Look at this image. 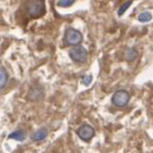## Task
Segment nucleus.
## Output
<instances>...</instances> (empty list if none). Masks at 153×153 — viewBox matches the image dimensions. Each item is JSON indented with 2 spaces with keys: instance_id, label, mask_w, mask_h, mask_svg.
Listing matches in <instances>:
<instances>
[{
  "instance_id": "nucleus-14",
  "label": "nucleus",
  "mask_w": 153,
  "mask_h": 153,
  "mask_svg": "<svg viewBox=\"0 0 153 153\" xmlns=\"http://www.w3.org/2000/svg\"><path fill=\"white\" fill-rule=\"evenodd\" d=\"M82 82L84 85H86V86H88L90 83L92 82V76H84L82 79Z\"/></svg>"
},
{
  "instance_id": "nucleus-11",
  "label": "nucleus",
  "mask_w": 153,
  "mask_h": 153,
  "mask_svg": "<svg viewBox=\"0 0 153 153\" xmlns=\"http://www.w3.org/2000/svg\"><path fill=\"white\" fill-rule=\"evenodd\" d=\"M137 56H138V52L134 48L127 49L126 52H125V59H126V61H132Z\"/></svg>"
},
{
  "instance_id": "nucleus-6",
  "label": "nucleus",
  "mask_w": 153,
  "mask_h": 153,
  "mask_svg": "<svg viewBox=\"0 0 153 153\" xmlns=\"http://www.w3.org/2000/svg\"><path fill=\"white\" fill-rule=\"evenodd\" d=\"M29 98L31 100H38L42 98V91L40 88H33L29 92Z\"/></svg>"
},
{
  "instance_id": "nucleus-3",
  "label": "nucleus",
  "mask_w": 153,
  "mask_h": 153,
  "mask_svg": "<svg viewBox=\"0 0 153 153\" xmlns=\"http://www.w3.org/2000/svg\"><path fill=\"white\" fill-rule=\"evenodd\" d=\"M69 57L71 58V60H74L75 62L78 63H83L87 60L88 57V52L86 49L82 46H76L69 51Z\"/></svg>"
},
{
  "instance_id": "nucleus-8",
  "label": "nucleus",
  "mask_w": 153,
  "mask_h": 153,
  "mask_svg": "<svg viewBox=\"0 0 153 153\" xmlns=\"http://www.w3.org/2000/svg\"><path fill=\"white\" fill-rule=\"evenodd\" d=\"M10 139H13V140L17 141H24L26 138V132L24 130H17V131L13 132L8 136Z\"/></svg>"
},
{
  "instance_id": "nucleus-1",
  "label": "nucleus",
  "mask_w": 153,
  "mask_h": 153,
  "mask_svg": "<svg viewBox=\"0 0 153 153\" xmlns=\"http://www.w3.org/2000/svg\"><path fill=\"white\" fill-rule=\"evenodd\" d=\"M26 12L31 18H40L46 13L45 0H27Z\"/></svg>"
},
{
  "instance_id": "nucleus-4",
  "label": "nucleus",
  "mask_w": 153,
  "mask_h": 153,
  "mask_svg": "<svg viewBox=\"0 0 153 153\" xmlns=\"http://www.w3.org/2000/svg\"><path fill=\"white\" fill-rule=\"evenodd\" d=\"M129 93L125 90H118L114 93L113 97H112V102L116 107L122 108L124 105H127V102H129Z\"/></svg>"
},
{
  "instance_id": "nucleus-13",
  "label": "nucleus",
  "mask_w": 153,
  "mask_h": 153,
  "mask_svg": "<svg viewBox=\"0 0 153 153\" xmlns=\"http://www.w3.org/2000/svg\"><path fill=\"white\" fill-rule=\"evenodd\" d=\"M76 2V0H59L57 2L58 6H61V7H68V6H71L74 3Z\"/></svg>"
},
{
  "instance_id": "nucleus-12",
  "label": "nucleus",
  "mask_w": 153,
  "mask_h": 153,
  "mask_svg": "<svg viewBox=\"0 0 153 153\" xmlns=\"http://www.w3.org/2000/svg\"><path fill=\"white\" fill-rule=\"evenodd\" d=\"M131 4H132V0H128V1L125 2L124 4H122V5L120 6V8L118 10V16H122L123 13L126 12L127 8L129 7Z\"/></svg>"
},
{
  "instance_id": "nucleus-9",
  "label": "nucleus",
  "mask_w": 153,
  "mask_h": 153,
  "mask_svg": "<svg viewBox=\"0 0 153 153\" xmlns=\"http://www.w3.org/2000/svg\"><path fill=\"white\" fill-rule=\"evenodd\" d=\"M7 79H8V76H7L6 71L2 66H0V89H2L6 85Z\"/></svg>"
},
{
  "instance_id": "nucleus-7",
  "label": "nucleus",
  "mask_w": 153,
  "mask_h": 153,
  "mask_svg": "<svg viewBox=\"0 0 153 153\" xmlns=\"http://www.w3.org/2000/svg\"><path fill=\"white\" fill-rule=\"evenodd\" d=\"M48 136V131L46 129H39L35 131L34 134L31 136V140L32 141H42L44 140L46 137Z\"/></svg>"
},
{
  "instance_id": "nucleus-5",
  "label": "nucleus",
  "mask_w": 153,
  "mask_h": 153,
  "mask_svg": "<svg viewBox=\"0 0 153 153\" xmlns=\"http://www.w3.org/2000/svg\"><path fill=\"white\" fill-rule=\"evenodd\" d=\"M76 134L83 141H90L94 137V128L89 124H83L78 129Z\"/></svg>"
},
{
  "instance_id": "nucleus-2",
  "label": "nucleus",
  "mask_w": 153,
  "mask_h": 153,
  "mask_svg": "<svg viewBox=\"0 0 153 153\" xmlns=\"http://www.w3.org/2000/svg\"><path fill=\"white\" fill-rule=\"evenodd\" d=\"M64 40L68 46H79L83 40V35L75 28H68L65 32Z\"/></svg>"
},
{
  "instance_id": "nucleus-10",
  "label": "nucleus",
  "mask_w": 153,
  "mask_h": 153,
  "mask_svg": "<svg viewBox=\"0 0 153 153\" xmlns=\"http://www.w3.org/2000/svg\"><path fill=\"white\" fill-rule=\"evenodd\" d=\"M138 20L141 23H147L152 20V15L150 12H143L138 16Z\"/></svg>"
}]
</instances>
